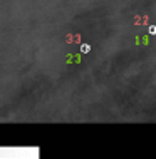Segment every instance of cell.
<instances>
[{"instance_id": "1", "label": "cell", "mask_w": 156, "mask_h": 159, "mask_svg": "<svg viewBox=\"0 0 156 159\" xmlns=\"http://www.w3.org/2000/svg\"><path fill=\"white\" fill-rule=\"evenodd\" d=\"M81 52H82V54H89V52H91V47H89L87 44H82V45H81Z\"/></svg>"}]
</instances>
